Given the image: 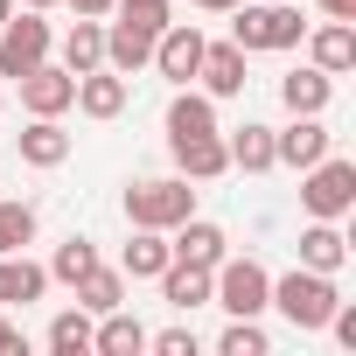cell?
<instances>
[{
	"instance_id": "28",
	"label": "cell",
	"mask_w": 356,
	"mask_h": 356,
	"mask_svg": "<svg viewBox=\"0 0 356 356\" xmlns=\"http://www.w3.org/2000/svg\"><path fill=\"white\" fill-rule=\"evenodd\" d=\"M49 349H56V356H91V314H84V307H63V314L49 321Z\"/></svg>"
},
{
	"instance_id": "10",
	"label": "cell",
	"mask_w": 356,
	"mask_h": 356,
	"mask_svg": "<svg viewBox=\"0 0 356 356\" xmlns=\"http://www.w3.org/2000/svg\"><path fill=\"white\" fill-rule=\"evenodd\" d=\"M168 252L182 259V266H203V273H217V259L231 252V238L217 231V224H203V217H182L168 231Z\"/></svg>"
},
{
	"instance_id": "8",
	"label": "cell",
	"mask_w": 356,
	"mask_h": 356,
	"mask_svg": "<svg viewBox=\"0 0 356 356\" xmlns=\"http://www.w3.org/2000/svg\"><path fill=\"white\" fill-rule=\"evenodd\" d=\"M22 84V105H29V119H63L70 112V98H77V77L63 70V63H35L29 77H15Z\"/></svg>"
},
{
	"instance_id": "15",
	"label": "cell",
	"mask_w": 356,
	"mask_h": 356,
	"mask_svg": "<svg viewBox=\"0 0 356 356\" xmlns=\"http://www.w3.org/2000/svg\"><path fill=\"white\" fill-rule=\"evenodd\" d=\"M49 293V266H35L29 252H0V307H29Z\"/></svg>"
},
{
	"instance_id": "6",
	"label": "cell",
	"mask_w": 356,
	"mask_h": 356,
	"mask_svg": "<svg viewBox=\"0 0 356 356\" xmlns=\"http://www.w3.org/2000/svg\"><path fill=\"white\" fill-rule=\"evenodd\" d=\"M49 49H56V35H49V22H42V8H15L8 15V29H0V77H29L35 63H49Z\"/></svg>"
},
{
	"instance_id": "12",
	"label": "cell",
	"mask_w": 356,
	"mask_h": 356,
	"mask_svg": "<svg viewBox=\"0 0 356 356\" xmlns=\"http://www.w3.org/2000/svg\"><path fill=\"white\" fill-rule=\"evenodd\" d=\"M300 42H307V56H314V70H328V77H342V70H356V22H321V29H307Z\"/></svg>"
},
{
	"instance_id": "14",
	"label": "cell",
	"mask_w": 356,
	"mask_h": 356,
	"mask_svg": "<svg viewBox=\"0 0 356 356\" xmlns=\"http://www.w3.org/2000/svg\"><path fill=\"white\" fill-rule=\"evenodd\" d=\"M84 119H119L126 112V77L112 70V63H98V70H84L77 77V98H70Z\"/></svg>"
},
{
	"instance_id": "30",
	"label": "cell",
	"mask_w": 356,
	"mask_h": 356,
	"mask_svg": "<svg viewBox=\"0 0 356 356\" xmlns=\"http://www.w3.org/2000/svg\"><path fill=\"white\" fill-rule=\"evenodd\" d=\"M112 15L133 22V29H147V35H161L175 22V0H112Z\"/></svg>"
},
{
	"instance_id": "13",
	"label": "cell",
	"mask_w": 356,
	"mask_h": 356,
	"mask_svg": "<svg viewBox=\"0 0 356 356\" xmlns=\"http://www.w3.org/2000/svg\"><path fill=\"white\" fill-rule=\"evenodd\" d=\"M196 77H203V91H210L217 105H224V98H238V91H245V49H238V42H203Z\"/></svg>"
},
{
	"instance_id": "34",
	"label": "cell",
	"mask_w": 356,
	"mask_h": 356,
	"mask_svg": "<svg viewBox=\"0 0 356 356\" xmlns=\"http://www.w3.org/2000/svg\"><path fill=\"white\" fill-rule=\"evenodd\" d=\"M314 8H321L328 22H356V0H314Z\"/></svg>"
},
{
	"instance_id": "24",
	"label": "cell",
	"mask_w": 356,
	"mask_h": 356,
	"mask_svg": "<svg viewBox=\"0 0 356 356\" xmlns=\"http://www.w3.org/2000/svg\"><path fill=\"white\" fill-rule=\"evenodd\" d=\"M161 293H168V307L189 314V307L210 300V273H203V266H182V259H168V266H161Z\"/></svg>"
},
{
	"instance_id": "27",
	"label": "cell",
	"mask_w": 356,
	"mask_h": 356,
	"mask_svg": "<svg viewBox=\"0 0 356 356\" xmlns=\"http://www.w3.org/2000/svg\"><path fill=\"white\" fill-rule=\"evenodd\" d=\"M91 266H98V245H91V238H63L56 259H49V286H77Z\"/></svg>"
},
{
	"instance_id": "1",
	"label": "cell",
	"mask_w": 356,
	"mask_h": 356,
	"mask_svg": "<svg viewBox=\"0 0 356 356\" xmlns=\"http://www.w3.org/2000/svg\"><path fill=\"white\" fill-rule=\"evenodd\" d=\"M335 300H342V293H335V273L293 266V273H280V280H273V300H266V307H280V314H286V321L307 335V328H328Z\"/></svg>"
},
{
	"instance_id": "26",
	"label": "cell",
	"mask_w": 356,
	"mask_h": 356,
	"mask_svg": "<svg viewBox=\"0 0 356 356\" xmlns=\"http://www.w3.org/2000/svg\"><path fill=\"white\" fill-rule=\"evenodd\" d=\"M70 293H77V307H84V314L126 307V273H112V266H91V273H84V280H77Z\"/></svg>"
},
{
	"instance_id": "21",
	"label": "cell",
	"mask_w": 356,
	"mask_h": 356,
	"mask_svg": "<svg viewBox=\"0 0 356 356\" xmlns=\"http://www.w3.org/2000/svg\"><path fill=\"white\" fill-rule=\"evenodd\" d=\"M147 56H154V35H147V29H133V22H112V29H105V63H112L119 77L147 70Z\"/></svg>"
},
{
	"instance_id": "32",
	"label": "cell",
	"mask_w": 356,
	"mask_h": 356,
	"mask_svg": "<svg viewBox=\"0 0 356 356\" xmlns=\"http://www.w3.org/2000/svg\"><path fill=\"white\" fill-rule=\"evenodd\" d=\"M147 349H161V356H196V328H161V335H147Z\"/></svg>"
},
{
	"instance_id": "31",
	"label": "cell",
	"mask_w": 356,
	"mask_h": 356,
	"mask_svg": "<svg viewBox=\"0 0 356 356\" xmlns=\"http://www.w3.org/2000/svg\"><path fill=\"white\" fill-rule=\"evenodd\" d=\"M35 245V210L29 203H0V252H29Z\"/></svg>"
},
{
	"instance_id": "18",
	"label": "cell",
	"mask_w": 356,
	"mask_h": 356,
	"mask_svg": "<svg viewBox=\"0 0 356 356\" xmlns=\"http://www.w3.org/2000/svg\"><path fill=\"white\" fill-rule=\"evenodd\" d=\"M15 140H22V161H29V168H63V161H70V133H63L56 119H29Z\"/></svg>"
},
{
	"instance_id": "22",
	"label": "cell",
	"mask_w": 356,
	"mask_h": 356,
	"mask_svg": "<svg viewBox=\"0 0 356 356\" xmlns=\"http://www.w3.org/2000/svg\"><path fill=\"white\" fill-rule=\"evenodd\" d=\"M280 98H286V112H328V98H335V77L328 70H286L280 77Z\"/></svg>"
},
{
	"instance_id": "5",
	"label": "cell",
	"mask_w": 356,
	"mask_h": 356,
	"mask_svg": "<svg viewBox=\"0 0 356 356\" xmlns=\"http://www.w3.org/2000/svg\"><path fill=\"white\" fill-rule=\"evenodd\" d=\"M210 300L224 307V314H266V300H273V273L259 266V259H217V273H210Z\"/></svg>"
},
{
	"instance_id": "16",
	"label": "cell",
	"mask_w": 356,
	"mask_h": 356,
	"mask_svg": "<svg viewBox=\"0 0 356 356\" xmlns=\"http://www.w3.org/2000/svg\"><path fill=\"white\" fill-rule=\"evenodd\" d=\"M91 349H98V356H140V349H147V328H140V314H126V307H105V314L91 321Z\"/></svg>"
},
{
	"instance_id": "29",
	"label": "cell",
	"mask_w": 356,
	"mask_h": 356,
	"mask_svg": "<svg viewBox=\"0 0 356 356\" xmlns=\"http://www.w3.org/2000/svg\"><path fill=\"white\" fill-rule=\"evenodd\" d=\"M217 349H224V356H266V328H259V314H231V328L217 335Z\"/></svg>"
},
{
	"instance_id": "36",
	"label": "cell",
	"mask_w": 356,
	"mask_h": 356,
	"mask_svg": "<svg viewBox=\"0 0 356 356\" xmlns=\"http://www.w3.org/2000/svg\"><path fill=\"white\" fill-rule=\"evenodd\" d=\"M189 8H203V15H231L238 0H189Z\"/></svg>"
},
{
	"instance_id": "11",
	"label": "cell",
	"mask_w": 356,
	"mask_h": 356,
	"mask_svg": "<svg viewBox=\"0 0 356 356\" xmlns=\"http://www.w3.org/2000/svg\"><path fill=\"white\" fill-rule=\"evenodd\" d=\"M175 168L189 175V182H217V175H231V154H224V133H189V140H168Z\"/></svg>"
},
{
	"instance_id": "23",
	"label": "cell",
	"mask_w": 356,
	"mask_h": 356,
	"mask_svg": "<svg viewBox=\"0 0 356 356\" xmlns=\"http://www.w3.org/2000/svg\"><path fill=\"white\" fill-rule=\"evenodd\" d=\"M224 154H231V168H245V175L280 168V161H273V126H259V119H245V126L224 140Z\"/></svg>"
},
{
	"instance_id": "4",
	"label": "cell",
	"mask_w": 356,
	"mask_h": 356,
	"mask_svg": "<svg viewBox=\"0 0 356 356\" xmlns=\"http://www.w3.org/2000/svg\"><path fill=\"white\" fill-rule=\"evenodd\" d=\"M238 22H231V42L252 56V49H293L300 35H307V22H300V8H280V0H266V8H231Z\"/></svg>"
},
{
	"instance_id": "33",
	"label": "cell",
	"mask_w": 356,
	"mask_h": 356,
	"mask_svg": "<svg viewBox=\"0 0 356 356\" xmlns=\"http://www.w3.org/2000/svg\"><path fill=\"white\" fill-rule=\"evenodd\" d=\"M0 356H29V342H22V328H15V321H0Z\"/></svg>"
},
{
	"instance_id": "17",
	"label": "cell",
	"mask_w": 356,
	"mask_h": 356,
	"mask_svg": "<svg viewBox=\"0 0 356 356\" xmlns=\"http://www.w3.org/2000/svg\"><path fill=\"white\" fill-rule=\"evenodd\" d=\"M342 259H349L342 224H335V217H314V224L300 231V266H314V273H342Z\"/></svg>"
},
{
	"instance_id": "37",
	"label": "cell",
	"mask_w": 356,
	"mask_h": 356,
	"mask_svg": "<svg viewBox=\"0 0 356 356\" xmlns=\"http://www.w3.org/2000/svg\"><path fill=\"white\" fill-rule=\"evenodd\" d=\"M8 15H15V0H0V29H8Z\"/></svg>"
},
{
	"instance_id": "25",
	"label": "cell",
	"mask_w": 356,
	"mask_h": 356,
	"mask_svg": "<svg viewBox=\"0 0 356 356\" xmlns=\"http://www.w3.org/2000/svg\"><path fill=\"white\" fill-rule=\"evenodd\" d=\"M98 63H105V22H84V15H77V29L63 35V70L84 77V70H98Z\"/></svg>"
},
{
	"instance_id": "20",
	"label": "cell",
	"mask_w": 356,
	"mask_h": 356,
	"mask_svg": "<svg viewBox=\"0 0 356 356\" xmlns=\"http://www.w3.org/2000/svg\"><path fill=\"white\" fill-rule=\"evenodd\" d=\"M189 133H217V98L182 84L175 105H168V140H189Z\"/></svg>"
},
{
	"instance_id": "7",
	"label": "cell",
	"mask_w": 356,
	"mask_h": 356,
	"mask_svg": "<svg viewBox=\"0 0 356 356\" xmlns=\"http://www.w3.org/2000/svg\"><path fill=\"white\" fill-rule=\"evenodd\" d=\"M175 91H182V84H196V63H203V29L196 22H168L161 35H154V56H147Z\"/></svg>"
},
{
	"instance_id": "35",
	"label": "cell",
	"mask_w": 356,
	"mask_h": 356,
	"mask_svg": "<svg viewBox=\"0 0 356 356\" xmlns=\"http://www.w3.org/2000/svg\"><path fill=\"white\" fill-rule=\"evenodd\" d=\"M70 8H77L84 22H105V15H112V0H70Z\"/></svg>"
},
{
	"instance_id": "19",
	"label": "cell",
	"mask_w": 356,
	"mask_h": 356,
	"mask_svg": "<svg viewBox=\"0 0 356 356\" xmlns=\"http://www.w3.org/2000/svg\"><path fill=\"white\" fill-rule=\"evenodd\" d=\"M168 259H175V252H168V231H140V224H133V238H126V252H119V273H126V280H161Z\"/></svg>"
},
{
	"instance_id": "3",
	"label": "cell",
	"mask_w": 356,
	"mask_h": 356,
	"mask_svg": "<svg viewBox=\"0 0 356 356\" xmlns=\"http://www.w3.org/2000/svg\"><path fill=\"white\" fill-rule=\"evenodd\" d=\"M300 210L307 217H349L356 210V161H342V154H321L314 168H300Z\"/></svg>"
},
{
	"instance_id": "2",
	"label": "cell",
	"mask_w": 356,
	"mask_h": 356,
	"mask_svg": "<svg viewBox=\"0 0 356 356\" xmlns=\"http://www.w3.org/2000/svg\"><path fill=\"white\" fill-rule=\"evenodd\" d=\"M182 217H196L189 175H161V182H133L126 189V224H140V231H175Z\"/></svg>"
},
{
	"instance_id": "9",
	"label": "cell",
	"mask_w": 356,
	"mask_h": 356,
	"mask_svg": "<svg viewBox=\"0 0 356 356\" xmlns=\"http://www.w3.org/2000/svg\"><path fill=\"white\" fill-rule=\"evenodd\" d=\"M321 154H328V126H321V112H293V126L273 133V161H280V168H314Z\"/></svg>"
},
{
	"instance_id": "38",
	"label": "cell",
	"mask_w": 356,
	"mask_h": 356,
	"mask_svg": "<svg viewBox=\"0 0 356 356\" xmlns=\"http://www.w3.org/2000/svg\"><path fill=\"white\" fill-rule=\"evenodd\" d=\"M22 8H63V0H22Z\"/></svg>"
}]
</instances>
